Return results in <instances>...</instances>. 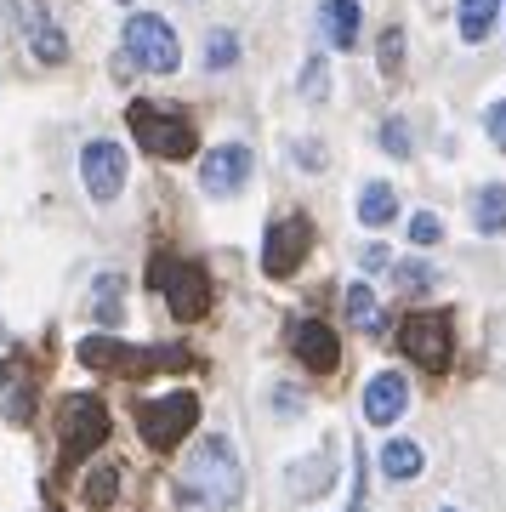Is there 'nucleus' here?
<instances>
[{
    "label": "nucleus",
    "instance_id": "obj_8",
    "mask_svg": "<svg viewBox=\"0 0 506 512\" xmlns=\"http://www.w3.org/2000/svg\"><path fill=\"white\" fill-rule=\"evenodd\" d=\"M398 353L421 370H444L455 353V336H450V319L444 313H410L398 325Z\"/></svg>",
    "mask_w": 506,
    "mask_h": 512
},
{
    "label": "nucleus",
    "instance_id": "obj_12",
    "mask_svg": "<svg viewBox=\"0 0 506 512\" xmlns=\"http://www.w3.org/2000/svg\"><path fill=\"white\" fill-rule=\"evenodd\" d=\"M290 353L308 370H319V376H330V370L342 365V342H336V330L325 319H296L290 325Z\"/></svg>",
    "mask_w": 506,
    "mask_h": 512
},
{
    "label": "nucleus",
    "instance_id": "obj_10",
    "mask_svg": "<svg viewBox=\"0 0 506 512\" xmlns=\"http://www.w3.org/2000/svg\"><path fill=\"white\" fill-rule=\"evenodd\" d=\"M308 245H313V222L302 217V211L279 217L268 228V239H262V274H268V279H290L296 268H302Z\"/></svg>",
    "mask_w": 506,
    "mask_h": 512
},
{
    "label": "nucleus",
    "instance_id": "obj_4",
    "mask_svg": "<svg viewBox=\"0 0 506 512\" xmlns=\"http://www.w3.org/2000/svg\"><path fill=\"white\" fill-rule=\"evenodd\" d=\"M109 433H114L109 404L97 393H69L63 399V410H57V450H63V461H80L91 450H103Z\"/></svg>",
    "mask_w": 506,
    "mask_h": 512
},
{
    "label": "nucleus",
    "instance_id": "obj_21",
    "mask_svg": "<svg viewBox=\"0 0 506 512\" xmlns=\"http://www.w3.org/2000/svg\"><path fill=\"white\" fill-rule=\"evenodd\" d=\"M393 285L404 296H427L438 285V268L433 262H416V256H404V262H393Z\"/></svg>",
    "mask_w": 506,
    "mask_h": 512
},
{
    "label": "nucleus",
    "instance_id": "obj_6",
    "mask_svg": "<svg viewBox=\"0 0 506 512\" xmlns=\"http://www.w3.org/2000/svg\"><path fill=\"white\" fill-rule=\"evenodd\" d=\"M154 285H160L171 319H182V325L205 319L211 313V296H217L211 291V274L199 262H165V256H154Z\"/></svg>",
    "mask_w": 506,
    "mask_h": 512
},
{
    "label": "nucleus",
    "instance_id": "obj_26",
    "mask_svg": "<svg viewBox=\"0 0 506 512\" xmlns=\"http://www.w3.org/2000/svg\"><path fill=\"white\" fill-rule=\"evenodd\" d=\"M398 69H404V29H387V35H381V74L393 80Z\"/></svg>",
    "mask_w": 506,
    "mask_h": 512
},
{
    "label": "nucleus",
    "instance_id": "obj_23",
    "mask_svg": "<svg viewBox=\"0 0 506 512\" xmlns=\"http://www.w3.org/2000/svg\"><path fill=\"white\" fill-rule=\"evenodd\" d=\"M342 308H347V319H353L359 330H381V308H376V296H370V285H347Z\"/></svg>",
    "mask_w": 506,
    "mask_h": 512
},
{
    "label": "nucleus",
    "instance_id": "obj_7",
    "mask_svg": "<svg viewBox=\"0 0 506 512\" xmlns=\"http://www.w3.org/2000/svg\"><path fill=\"white\" fill-rule=\"evenodd\" d=\"M120 46H126V63L143 69V74H177V63H182L177 29H171L165 18H154V12H137V18L126 23Z\"/></svg>",
    "mask_w": 506,
    "mask_h": 512
},
{
    "label": "nucleus",
    "instance_id": "obj_31",
    "mask_svg": "<svg viewBox=\"0 0 506 512\" xmlns=\"http://www.w3.org/2000/svg\"><path fill=\"white\" fill-rule=\"evenodd\" d=\"M387 262H393V256L381 251V245H364L359 251V268H387Z\"/></svg>",
    "mask_w": 506,
    "mask_h": 512
},
{
    "label": "nucleus",
    "instance_id": "obj_5",
    "mask_svg": "<svg viewBox=\"0 0 506 512\" xmlns=\"http://www.w3.org/2000/svg\"><path fill=\"white\" fill-rule=\"evenodd\" d=\"M194 421H199L194 393H165V399L137 404V433H143V444L154 450V456H171V450L194 433Z\"/></svg>",
    "mask_w": 506,
    "mask_h": 512
},
{
    "label": "nucleus",
    "instance_id": "obj_30",
    "mask_svg": "<svg viewBox=\"0 0 506 512\" xmlns=\"http://www.w3.org/2000/svg\"><path fill=\"white\" fill-rule=\"evenodd\" d=\"M484 131H489V143H495V148L506 154V97L484 109Z\"/></svg>",
    "mask_w": 506,
    "mask_h": 512
},
{
    "label": "nucleus",
    "instance_id": "obj_32",
    "mask_svg": "<svg viewBox=\"0 0 506 512\" xmlns=\"http://www.w3.org/2000/svg\"><path fill=\"white\" fill-rule=\"evenodd\" d=\"M296 165H325V148L319 143H296Z\"/></svg>",
    "mask_w": 506,
    "mask_h": 512
},
{
    "label": "nucleus",
    "instance_id": "obj_34",
    "mask_svg": "<svg viewBox=\"0 0 506 512\" xmlns=\"http://www.w3.org/2000/svg\"><path fill=\"white\" fill-rule=\"evenodd\" d=\"M120 6H126V0H120Z\"/></svg>",
    "mask_w": 506,
    "mask_h": 512
},
{
    "label": "nucleus",
    "instance_id": "obj_14",
    "mask_svg": "<svg viewBox=\"0 0 506 512\" xmlns=\"http://www.w3.org/2000/svg\"><path fill=\"white\" fill-rule=\"evenodd\" d=\"M0 410H6V421H18V427L35 416V370L18 353L0 365Z\"/></svg>",
    "mask_w": 506,
    "mask_h": 512
},
{
    "label": "nucleus",
    "instance_id": "obj_27",
    "mask_svg": "<svg viewBox=\"0 0 506 512\" xmlns=\"http://www.w3.org/2000/svg\"><path fill=\"white\" fill-rule=\"evenodd\" d=\"M381 148L398 154V160H410V126L404 120H381Z\"/></svg>",
    "mask_w": 506,
    "mask_h": 512
},
{
    "label": "nucleus",
    "instance_id": "obj_1",
    "mask_svg": "<svg viewBox=\"0 0 506 512\" xmlns=\"http://www.w3.org/2000/svg\"><path fill=\"white\" fill-rule=\"evenodd\" d=\"M239 495H245V473H239V456L228 439H199L194 456H182L177 478H171V501L182 512H234Z\"/></svg>",
    "mask_w": 506,
    "mask_h": 512
},
{
    "label": "nucleus",
    "instance_id": "obj_18",
    "mask_svg": "<svg viewBox=\"0 0 506 512\" xmlns=\"http://www.w3.org/2000/svg\"><path fill=\"white\" fill-rule=\"evenodd\" d=\"M393 217H398L393 183H364V194H359V222H364V228H387Z\"/></svg>",
    "mask_w": 506,
    "mask_h": 512
},
{
    "label": "nucleus",
    "instance_id": "obj_16",
    "mask_svg": "<svg viewBox=\"0 0 506 512\" xmlns=\"http://www.w3.org/2000/svg\"><path fill=\"white\" fill-rule=\"evenodd\" d=\"M472 228L478 234H506V183H489L472 194Z\"/></svg>",
    "mask_w": 506,
    "mask_h": 512
},
{
    "label": "nucleus",
    "instance_id": "obj_17",
    "mask_svg": "<svg viewBox=\"0 0 506 512\" xmlns=\"http://www.w3.org/2000/svg\"><path fill=\"white\" fill-rule=\"evenodd\" d=\"M501 6L506 0H461V40H489L495 35V23H501Z\"/></svg>",
    "mask_w": 506,
    "mask_h": 512
},
{
    "label": "nucleus",
    "instance_id": "obj_20",
    "mask_svg": "<svg viewBox=\"0 0 506 512\" xmlns=\"http://www.w3.org/2000/svg\"><path fill=\"white\" fill-rule=\"evenodd\" d=\"M97 325H120V308H126V274H97Z\"/></svg>",
    "mask_w": 506,
    "mask_h": 512
},
{
    "label": "nucleus",
    "instance_id": "obj_25",
    "mask_svg": "<svg viewBox=\"0 0 506 512\" xmlns=\"http://www.w3.org/2000/svg\"><path fill=\"white\" fill-rule=\"evenodd\" d=\"M239 63V35L234 29H211V40H205V69H234Z\"/></svg>",
    "mask_w": 506,
    "mask_h": 512
},
{
    "label": "nucleus",
    "instance_id": "obj_22",
    "mask_svg": "<svg viewBox=\"0 0 506 512\" xmlns=\"http://www.w3.org/2000/svg\"><path fill=\"white\" fill-rule=\"evenodd\" d=\"M330 478H336L330 456H313V467H308V461H296V467H290V495H319Z\"/></svg>",
    "mask_w": 506,
    "mask_h": 512
},
{
    "label": "nucleus",
    "instance_id": "obj_33",
    "mask_svg": "<svg viewBox=\"0 0 506 512\" xmlns=\"http://www.w3.org/2000/svg\"><path fill=\"white\" fill-rule=\"evenodd\" d=\"M438 512H450V507H438Z\"/></svg>",
    "mask_w": 506,
    "mask_h": 512
},
{
    "label": "nucleus",
    "instance_id": "obj_28",
    "mask_svg": "<svg viewBox=\"0 0 506 512\" xmlns=\"http://www.w3.org/2000/svg\"><path fill=\"white\" fill-rule=\"evenodd\" d=\"M410 239H416V245H438V239H444V222H438L433 211H416V217H410Z\"/></svg>",
    "mask_w": 506,
    "mask_h": 512
},
{
    "label": "nucleus",
    "instance_id": "obj_35",
    "mask_svg": "<svg viewBox=\"0 0 506 512\" xmlns=\"http://www.w3.org/2000/svg\"><path fill=\"white\" fill-rule=\"evenodd\" d=\"M0 330H6V325H0Z\"/></svg>",
    "mask_w": 506,
    "mask_h": 512
},
{
    "label": "nucleus",
    "instance_id": "obj_13",
    "mask_svg": "<svg viewBox=\"0 0 506 512\" xmlns=\"http://www.w3.org/2000/svg\"><path fill=\"white\" fill-rule=\"evenodd\" d=\"M404 404H410V382H404L398 370H381V376H370V387H364V421L393 427V421L404 416Z\"/></svg>",
    "mask_w": 506,
    "mask_h": 512
},
{
    "label": "nucleus",
    "instance_id": "obj_2",
    "mask_svg": "<svg viewBox=\"0 0 506 512\" xmlns=\"http://www.w3.org/2000/svg\"><path fill=\"white\" fill-rule=\"evenodd\" d=\"M80 365L109 370V376H160V370H194L199 359L188 348H126L114 336H86L80 342Z\"/></svg>",
    "mask_w": 506,
    "mask_h": 512
},
{
    "label": "nucleus",
    "instance_id": "obj_15",
    "mask_svg": "<svg viewBox=\"0 0 506 512\" xmlns=\"http://www.w3.org/2000/svg\"><path fill=\"white\" fill-rule=\"evenodd\" d=\"M359 0H319V29H325V40L336 46V52H353L359 46Z\"/></svg>",
    "mask_w": 506,
    "mask_h": 512
},
{
    "label": "nucleus",
    "instance_id": "obj_29",
    "mask_svg": "<svg viewBox=\"0 0 506 512\" xmlns=\"http://www.w3.org/2000/svg\"><path fill=\"white\" fill-rule=\"evenodd\" d=\"M325 86H330V74H325V57H308V69H302V92H308L313 103H319V97H330Z\"/></svg>",
    "mask_w": 506,
    "mask_h": 512
},
{
    "label": "nucleus",
    "instance_id": "obj_24",
    "mask_svg": "<svg viewBox=\"0 0 506 512\" xmlns=\"http://www.w3.org/2000/svg\"><path fill=\"white\" fill-rule=\"evenodd\" d=\"M114 490H120V467H97V473L86 478V490H80V495H86L91 512H109L114 507Z\"/></svg>",
    "mask_w": 506,
    "mask_h": 512
},
{
    "label": "nucleus",
    "instance_id": "obj_9",
    "mask_svg": "<svg viewBox=\"0 0 506 512\" xmlns=\"http://www.w3.org/2000/svg\"><path fill=\"white\" fill-rule=\"evenodd\" d=\"M80 183H86V194H91L97 205L120 200V194H126V183H131V160H126V148L109 143V137L86 143V148H80Z\"/></svg>",
    "mask_w": 506,
    "mask_h": 512
},
{
    "label": "nucleus",
    "instance_id": "obj_19",
    "mask_svg": "<svg viewBox=\"0 0 506 512\" xmlns=\"http://www.w3.org/2000/svg\"><path fill=\"white\" fill-rule=\"evenodd\" d=\"M421 467H427V456H421V444H410V439H393L381 450V473L393 478V484H410Z\"/></svg>",
    "mask_w": 506,
    "mask_h": 512
},
{
    "label": "nucleus",
    "instance_id": "obj_11",
    "mask_svg": "<svg viewBox=\"0 0 506 512\" xmlns=\"http://www.w3.org/2000/svg\"><path fill=\"white\" fill-rule=\"evenodd\" d=\"M251 165L256 154L245 143H222L205 154V165H199V183H205V194H217V200H228V194H239V188L251 183Z\"/></svg>",
    "mask_w": 506,
    "mask_h": 512
},
{
    "label": "nucleus",
    "instance_id": "obj_3",
    "mask_svg": "<svg viewBox=\"0 0 506 512\" xmlns=\"http://www.w3.org/2000/svg\"><path fill=\"white\" fill-rule=\"evenodd\" d=\"M131 120V137L154 154V160H194V148H199V131L188 114H171L160 109V103H148V97H137L126 109Z\"/></svg>",
    "mask_w": 506,
    "mask_h": 512
}]
</instances>
